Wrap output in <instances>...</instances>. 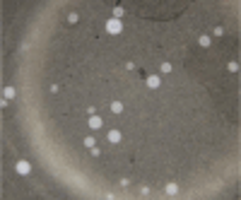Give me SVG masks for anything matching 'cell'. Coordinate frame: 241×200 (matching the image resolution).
<instances>
[{"label":"cell","instance_id":"obj_1","mask_svg":"<svg viewBox=\"0 0 241 200\" xmlns=\"http://www.w3.org/2000/svg\"><path fill=\"white\" fill-rule=\"evenodd\" d=\"M120 29H123L120 19H109V22H106V31H109V34H120Z\"/></svg>","mask_w":241,"mask_h":200},{"label":"cell","instance_id":"obj_2","mask_svg":"<svg viewBox=\"0 0 241 200\" xmlns=\"http://www.w3.org/2000/svg\"><path fill=\"white\" fill-rule=\"evenodd\" d=\"M29 171H31V164H29V162H24V159L17 162V174H19V176H27Z\"/></svg>","mask_w":241,"mask_h":200},{"label":"cell","instance_id":"obj_3","mask_svg":"<svg viewBox=\"0 0 241 200\" xmlns=\"http://www.w3.org/2000/svg\"><path fill=\"white\" fill-rule=\"evenodd\" d=\"M102 123H104V121L99 118V116H92V118H89V128H92V130H99Z\"/></svg>","mask_w":241,"mask_h":200},{"label":"cell","instance_id":"obj_4","mask_svg":"<svg viewBox=\"0 0 241 200\" xmlns=\"http://www.w3.org/2000/svg\"><path fill=\"white\" fill-rule=\"evenodd\" d=\"M159 84H162V82H159V77H157V75H149V77H147V87H152V89H157Z\"/></svg>","mask_w":241,"mask_h":200},{"label":"cell","instance_id":"obj_5","mask_svg":"<svg viewBox=\"0 0 241 200\" xmlns=\"http://www.w3.org/2000/svg\"><path fill=\"white\" fill-rule=\"evenodd\" d=\"M109 142H113V145L120 142V133H118V130H111V133H109Z\"/></svg>","mask_w":241,"mask_h":200},{"label":"cell","instance_id":"obj_6","mask_svg":"<svg viewBox=\"0 0 241 200\" xmlns=\"http://www.w3.org/2000/svg\"><path fill=\"white\" fill-rule=\"evenodd\" d=\"M12 97H15V89L12 87H5L2 89V99H12Z\"/></svg>","mask_w":241,"mask_h":200},{"label":"cell","instance_id":"obj_7","mask_svg":"<svg viewBox=\"0 0 241 200\" xmlns=\"http://www.w3.org/2000/svg\"><path fill=\"white\" fill-rule=\"evenodd\" d=\"M167 193H169V195H176V193H178V186H176V183H169V186H167Z\"/></svg>","mask_w":241,"mask_h":200},{"label":"cell","instance_id":"obj_8","mask_svg":"<svg viewBox=\"0 0 241 200\" xmlns=\"http://www.w3.org/2000/svg\"><path fill=\"white\" fill-rule=\"evenodd\" d=\"M111 111H113V113H120V111H123V104H120V101H113V104H111Z\"/></svg>","mask_w":241,"mask_h":200},{"label":"cell","instance_id":"obj_9","mask_svg":"<svg viewBox=\"0 0 241 200\" xmlns=\"http://www.w3.org/2000/svg\"><path fill=\"white\" fill-rule=\"evenodd\" d=\"M198 44L203 46V48H207V46H210V36H200V39H198Z\"/></svg>","mask_w":241,"mask_h":200},{"label":"cell","instance_id":"obj_10","mask_svg":"<svg viewBox=\"0 0 241 200\" xmlns=\"http://www.w3.org/2000/svg\"><path fill=\"white\" fill-rule=\"evenodd\" d=\"M123 17V7H116L113 10V19H120Z\"/></svg>","mask_w":241,"mask_h":200},{"label":"cell","instance_id":"obj_11","mask_svg":"<svg viewBox=\"0 0 241 200\" xmlns=\"http://www.w3.org/2000/svg\"><path fill=\"white\" fill-rule=\"evenodd\" d=\"M229 70H232V73H239V63H236V60H232V63H229Z\"/></svg>","mask_w":241,"mask_h":200},{"label":"cell","instance_id":"obj_12","mask_svg":"<svg viewBox=\"0 0 241 200\" xmlns=\"http://www.w3.org/2000/svg\"><path fill=\"white\" fill-rule=\"evenodd\" d=\"M84 145H87V147H94V137H84Z\"/></svg>","mask_w":241,"mask_h":200},{"label":"cell","instance_id":"obj_13","mask_svg":"<svg viewBox=\"0 0 241 200\" xmlns=\"http://www.w3.org/2000/svg\"><path fill=\"white\" fill-rule=\"evenodd\" d=\"M162 70L164 73H171V63H162Z\"/></svg>","mask_w":241,"mask_h":200}]
</instances>
